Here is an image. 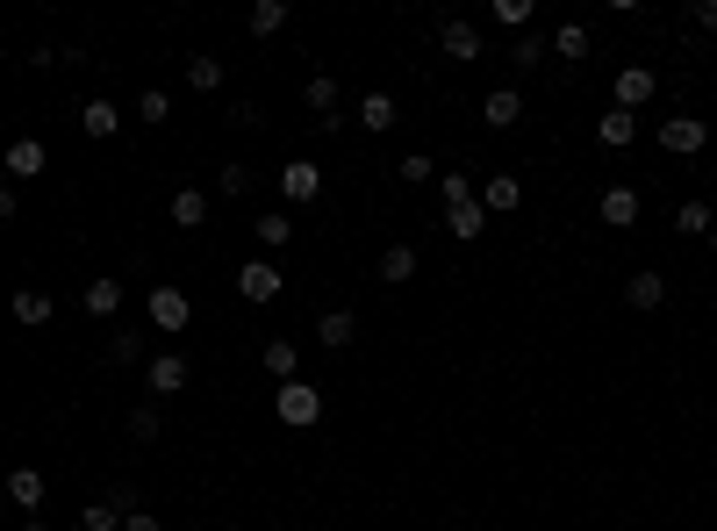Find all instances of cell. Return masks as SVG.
<instances>
[{"mask_svg": "<svg viewBox=\"0 0 717 531\" xmlns=\"http://www.w3.org/2000/svg\"><path fill=\"white\" fill-rule=\"evenodd\" d=\"M187 86H194V94H216V86H222V58H187Z\"/></svg>", "mask_w": 717, "mask_h": 531, "instance_id": "32", "label": "cell"}, {"mask_svg": "<svg viewBox=\"0 0 717 531\" xmlns=\"http://www.w3.org/2000/svg\"><path fill=\"white\" fill-rule=\"evenodd\" d=\"M122 531H166V524H158L151 510H130V517H122Z\"/></svg>", "mask_w": 717, "mask_h": 531, "instance_id": "41", "label": "cell"}, {"mask_svg": "<svg viewBox=\"0 0 717 531\" xmlns=\"http://www.w3.org/2000/svg\"><path fill=\"white\" fill-rule=\"evenodd\" d=\"M137 122H151V130L172 122V94H166V86H144V94H137Z\"/></svg>", "mask_w": 717, "mask_h": 531, "instance_id": "29", "label": "cell"}, {"mask_svg": "<svg viewBox=\"0 0 717 531\" xmlns=\"http://www.w3.org/2000/svg\"><path fill=\"white\" fill-rule=\"evenodd\" d=\"M187 374H194V366H187V352H151V360H144V381H151V395H158V402L187 388Z\"/></svg>", "mask_w": 717, "mask_h": 531, "instance_id": "7", "label": "cell"}, {"mask_svg": "<svg viewBox=\"0 0 717 531\" xmlns=\"http://www.w3.org/2000/svg\"><path fill=\"white\" fill-rule=\"evenodd\" d=\"M703 144H710V122H703V116H667L660 122V152L667 158H696Z\"/></svg>", "mask_w": 717, "mask_h": 531, "instance_id": "4", "label": "cell"}, {"mask_svg": "<svg viewBox=\"0 0 717 531\" xmlns=\"http://www.w3.org/2000/svg\"><path fill=\"white\" fill-rule=\"evenodd\" d=\"M252 238L266 244V252H288V244H294V216H288V208H266V216L252 224Z\"/></svg>", "mask_w": 717, "mask_h": 531, "instance_id": "20", "label": "cell"}, {"mask_svg": "<svg viewBox=\"0 0 717 531\" xmlns=\"http://www.w3.org/2000/svg\"><path fill=\"white\" fill-rule=\"evenodd\" d=\"M44 158H51V152H44V144H36V137H15V144H8V172H15V188H22V180H36V172H44Z\"/></svg>", "mask_w": 717, "mask_h": 531, "instance_id": "21", "label": "cell"}, {"mask_svg": "<svg viewBox=\"0 0 717 531\" xmlns=\"http://www.w3.org/2000/svg\"><path fill=\"white\" fill-rule=\"evenodd\" d=\"M8 216H15V188H8V180H0V224H8Z\"/></svg>", "mask_w": 717, "mask_h": 531, "instance_id": "42", "label": "cell"}, {"mask_svg": "<svg viewBox=\"0 0 717 531\" xmlns=\"http://www.w3.org/2000/svg\"><path fill=\"white\" fill-rule=\"evenodd\" d=\"M316 345L352 352V345H358V316H352V309H324V316H316Z\"/></svg>", "mask_w": 717, "mask_h": 531, "instance_id": "11", "label": "cell"}, {"mask_svg": "<svg viewBox=\"0 0 717 531\" xmlns=\"http://www.w3.org/2000/svg\"><path fill=\"white\" fill-rule=\"evenodd\" d=\"M438 51H445V58H460V65H481V22L445 15V22H438Z\"/></svg>", "mask_w": 717, "mask_h": 531, "instance_id": "5", "label": "cell"}, {"mask_svg": "<svg viewBox=\"0 0 717 531\" xmlns=\"http://www.w3.org/2000/svg\"><path fill=\"white\" fill-rule=\"evenodd\" d=\"M438 202L466 208V202H474V172H438Z\"/></svg>", "mask_w": 717, "mask_h": 531, "instance_id": "30", "label": "cell"}, {"mask_svg": "<svg viewBox=\"0 0 717 531\" xmlns=\"http://www.w3.org/2000/svg\"><path fill=\"white\" fill-rule=\"evenodd\" d=\"M596 216H603V224H610V230H632L639 216H646V202H639V188H603Z\"/></svg>", "mask_w": 717, "mask_h": 531, "instance_id": "10", "label": "cell"}, {"mask_svg": "<svg viewBox=\"0 0 717 531\" xmlns=\"http://www.w3.org/2000/svg\"><path fill=\"white\" fill-rule=\"evenodd\" d=\"M15 324L44 330V324H51V294H44V288H15Z\"/></svg>", "mask_w": 717, "mask_h": 531, "instance_id": "24", "label": "cell"}, {"mask_svg": "<svg viewBox=\"0 0 717 531\" xmlns=\"http://www.w3.org/2000/svg\"><path fill=\"white\" fill-rule=\"evenodd\" d=\"M244 188H252V172H244V166H222L216 172V194H222V202H244Z\"/></svg>", "mask_w": 717, "mask_h": 531, "instance_id": "37", "label": "cell"}, {"mask_svg": "<svg viewBox=\"0 0 717 531\" xmlns=\"http://www.w3.org/2000/svg\"><path fill=\"white\" fill-rule=\"evenodd\" d=\"M144 316H151V330H166V338H180V330L194 324V302H187V288H151V302H144Z\"/></svg>", "mask_w": 717, "mask_h": 531, "instance_id": "3", "label": "cell"}, {"mask_svg": "<svg viewBox=\"0 0 717 531\" xmlns=\"http://www.w3.org/2000/svg\"><path fill=\"white\" fill-rule=\"evenodd\" d=\"M302 101H308V116H316V122H338V80H330V72H308V80H302Z\"/></svg>", "mask_w": 717, "mask_h": 531, "instance_id": "15", "label": "cell"}, {"mask_svg": "<svg viewBox=\"0 0 717 531\" xmlns=\"http://www.w3.org/2000/svg\"><path fill=\"white\" fill-rule=\"evenodd\" d=\"M552 51H560V58H588V29H581V22H560V29H552Z\"/></svg>", "mask_w": 717, "mask_h": 531, "instance_id": "34", "label": "cell"}, {"mask_svg": "<svg viewBox=\"0 0 717 531\" xmlns=\"http://www.w3.org/2000/svg\"><path fill=\"white\" fill-rule=\"evenodd\" d=\"M101 360H108V366H137V360H144V345L130 338V330H116V338H108V352H101Z\"/></svg>", "mask_w": 717, "mask_h": 531, "instance_id": "35", "label": "cell"}, {"mask_svg": "<svg viewBox=\"0 0 717 531\" xmlns=\"http://www.w3.org/2000/svg\"><path fill=\"white\" fill-rule=\"evenodd\" d=\"M445 230H452L460 244H474L481 230H488V208H481V202H466V208H445Z\"/></svg>", "mask_w": 717, "mask_h": 531, "instance_id": "26", "label": "cell"}, {"mask_svg": "<svg viewBox=\"0 0 717 531\" xmlns=\"http://www.w3.org/2000/svg\"><path fill=\"white\" fill-rule=\"evenodd\" d=\"M660 302H667V274H653V266H646V274L624 280V309H639V316H646V309H660Z\"/></svg>", "mask_w": 717, "mask_h": 531, "instance_id": "17", "label": "cell"}, {"mask_svg": "<svg viewBox=\"0 0 717 531\" xmlns=\"http://www.w3.org/2000/svg\"><path fill=\"white\" fill-rule=\"evenodd\" d=\"M44 496H51V481L36 474V467H8V503L15 510H44Z\"/></svg>", "mask_w": 717, "mask_h": 531, "instance_id": "12", "label": "cell"}, {"mask_svg": "<svg viewBox=\"0 0 717 531\" xmlns=\"http://www.w3.org/2000/svg\"><path fill=\"white\" fill-rule=\"evenodd\" d=\"M274 417H280L288 431L324 424V388H316V381H280V395H274Z\"/></svg>", "mask_w": 717, "mask_h": 531, "instance_id": "1", "label": "cell"}, {"mask_svg": "<svg viewBox=\"0 0 717 531\" xmlns=\"http://www.w3.org/2000/svg\"><path fill=\"white\" fill-rule=\"evenodd\" d=\"M380 280H388V288H410L416 280V244H388V252H380Z\"/></svg>", "mask_w": 717, "mask_h": 531, "instance_id": "22", "label": "cell"}, {"mask_svg": "<svg viewBox=\"0 0 717 531\" xmlns=\"http://www.w3.org/2000/svg\"><path fill=\"white\" fill-rule=\"evenodd\" d=\"M358 122H366L374 137H380V130H394V122H402V116H394V94H366V101H358Z\"/></svg>", "mask_w": 717, "mask_h": 531, "instance_id": "28", "label": "cell"}, {"mask_svg": "<svg viewBox=\"0 0 717 531\" xmlns=\"http://www.w3.org/2000/svg\"><path fill=\"white\" fill-rule=\"evenodd\" d=\"M22 531H51V524H36V517H29V524H22Z\"/></svg>", "mask_w": 717, "mask_h": 531, "instance_id": "43", "label": "cell"}, {"mask_svg": "<svg viewBox=\"0 0 717 531\" xmlns=\"http://www.w3.org/2000/svg\"><path fill=\"white\" fill-rule=\"evenodd\" d=\"M122 122H130V116H122V108H116V101H108V94H94V101H86V108H80V130H86V137H94V144H108V137H122Z\"/></svg>", "mask_w": 717, "mask_h": 531, "instance_id": "9", "label": "cell"}, {"mask_svg": "<svg viewBox=\"0 0 717 531\" xmlns=\"http://www.w3.org/2000/svg\"><path fill=\"white\" fill-rule=\"evenodd\" d=\"M510 58H517V65H538V58H546V36H538V29H524V36H517V44H510Z\"/></svg>", "mask_w": 717, "mask_h": 531, "instance_id": "38", "label": "cell"}, {"mask_svg": "<svg viewBox=\"0 0 717 531\" xmlns=\"http://www.w3.org/2000/svg\"><path fill=\"white\" fill-rule=\"evenodd\" d=\"M710 252H717V224H710Z\"/></svg>", "mask_w": 717, "mask_h": 531, "instance_id": "44", "label": "cell"}, {"mask_svg": "<svg viewBox=\"0 0 717 531\" xmlns=\"http://www.w3.org/2000/svg\"><path fill=\"white\" fill-rule=\"evenodd\" d=\"M496 22L524 36V29H531V0H496Z\"/></svg>", "mask_w": 717, "mask_h": 531, "instance_id": "39", "label": "cell"}, {"mask_svg": "<svg viewBox=\"0 0 717 531\" xmlns=\"http://www.w3.org/2000/svg\"><path fill=\"white\" fill-rule=\"evenodd\" d=\"M481 122H488V130H517V122H524V94H517V86H496V94L481 101Z\"/></svg>", "mask_w": 717, "mask_h": 531, "instance_id": "14", "label": "cell"}, {"mask_svg": "<svg viewBox=\"0 0 717 531\" xmlns=\"http://www.w3.org/2000/svg\"><path fill=\"white\" fill-rule=\"evenodd\" d=\"M244 29H252V36H280V29H288V0H252Z\"/></svg>", "mask_w": 717, "mask_h": 531, "instance_id": "25", "label": "cell"}, {"mask_svg": "<svg viewBox=\"0 0 717 531\" xmlns=\"http://www.w3.org/2000/svg\"><path fill=\"white\" fill-rule=\"evenodd\" d=\"M80 531H122V510H116V503H86V510H80Z\"/></svg>", "mask_w": 717, "mask_h": 531, "instance_id": "33", "label": "cell"}, {"mask_svg": "<svg viewBox=\"0 0 717 531\" xmlns=\"http://www.w3.org/2000/svg\"><path fill=\"white\" fill-rule=\"evenodd\" d=\"M238 294L258 302V309L280 302V266H274V258H244V266H238Z\"/></svg>", "mask_w": 717, "mask_h": 531, "instance_id": "6", "label": "cell"}, {"mask_svg": "<svg viewBox=\"0 0 717 531\" xmlns=\"http://www.w3.org/2000/svg\"><path fill=\"white\" fill-rule=\"evenodd\" d=\"M316 194H324V166L316 158H288L280 166V208H308Z\"/></svg>", "mask_w": 717, "mask_h": 531, "instance_id": "2", "label": "cell"}, {"mask_svg": "<svg viewBox=\"0 0 717 531\" xmlns=\"http://www.w3.org/2000/svg\"><path fill=\"white\" fill-rule=\"evenodd\" d=\"M689 22H696L703 36H717V0H696V8H689Z\"/></svg>", "mask_w": 717, "mask_h": 531, "instance_id": "40", "label": "cell"}, {"mask_svg": "<svg viewBox=\"0 0 717 531\" xmlns=\"http://www.w3.org/2000/svg\"><path fill=\"white\" fill-rule=\"evenodd\" d=\"M258 360H266V374H274V381H302V345H294V338H266Z\"/></svg>", "mask_w": 717, "mask_h": 531, "instance_id": "18", "label": "cell"}, {"mask_svg": "<svg viewBox=\"0 0 717 531\" xmlns=\"http://www.w3.org/2000/svg\"><path fill=\"white\" fill-rule=\"evenodd\" d=\"M86 316H122V280L116 274L86 280Z\"/></svg>", "mask_w": 717, "mask_h": 531, "instance_id": "23", "label": "cell"}, {"mask_svg": "<svg viewBox=\"0 0 717 531\" xmlns=\"http://www.w3.org/2000/svg\"><path fill=\"white\" fill-rule=\"evenodd\" d=\"M158 431H166V417H158V402H137V410H130V438H137V446H151Z\"/></svg>", "mask_w": 717, "mask_h": 531, "instance_id": "31", "label": "cell"}, {"mask_svg": "<svg viewBox=\"0 0 717 531\" xmlns=\"http://www.w3.org/2000/svg\"><path fill=\"white\" fill-rule=\"evenodd\" d=\"M653 94H660V72H653V65H624V72H617V101L610 108H632V116H639Z\"/></svg>", "mask_w": 717, "mask_h": 531, "instance_id": "8", "label": "cell"}, {"mask_svg": "<svg viewBox=\"0 0 717 531\" xmlns=\"http://www.w3.org/2000/svg\"><path fill=\"white\" fill-rule=\"evenodd\" d=\"M632 137H639V116H632V108H603V116H596V144H603V152H624Z\"/></svg>", "mask_w": 717, "mask_h": 531, "instance_id": "13", "label": "cell"}, {"mask_svg": "<svg viewBox=\"0 0 717 531\" xmlns=\"http://www.w3.org/2000/svg\"><path fill=\"white\" fill-rule=\"evenodd\" d=\"M710 224H717V202H682L675 208V230H682V238H710Z\"/></svg>", "mask_w": 717, "mask_h": 531, "instance_id": "27", "label": "cell"}, {"mask_svg": "<svg viewBox=\"0 0 717 531\" xmlns=\"http://www.w3.org/2000/svg\"><path fill=\"white\" fill-rule=\"evenodd\" d=\"M394 172H402L410 188H424V180H438V158H430V152H410V158H402Z\"/></svg>", "mask_w": 717, "mask_h": 531, "instance_id": "36", "label": "cell"}, {"mask_svg": "<svg viewBox=\"0 0 717 531\" xmlns=\"http://www.w3.org/2000/svg\"><path fill=\"white\" fill-rule=\"evenodd\" d=\"M517 202H524V180H517V172H488V188H481V208H488V216H510Z\"/></svg>", "mask_w": 717, "mask_h": 531, "instance_id": "16", "label": "cell"}, {"mask_svg": "<svg viewBox=\"0 0 717 531\" xmlns=\"http://www.w3.org/2000/svg\"><path fill=\"white\" fill-rule=\"evenodd\" d=\"M166 216H172L180 230H202V224H208V194H202V188H172Z\"/></svg>", "mask_w": 717, "mask_h": 531, "instance_id": "19", "label": "cell"}]
</instances>
